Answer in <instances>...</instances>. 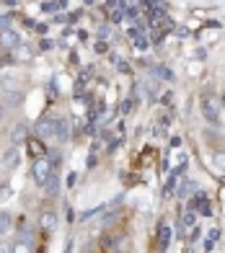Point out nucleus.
<instances>
[{
  "instance_id": "5701e85b",
  "label": "nucleus",
  "mask_w": 225,
  "mask_h": 253,
  "mask_svg": "<svg viewBox=\"0 0 225 253\" xmlns=\"http://www.w3.org/2000/svg\"><path fill=\"white\" fill-rule=\"evenodd\" d=\"M57 160H60V155L52 150V153H49V163H52V166H57Z\"/></svg>"
},
{
  "instance_id": "f03ea898",
  "label": "nucleus",
  "mask_w": 225,
  "mask_h": 253,
  "mask_svg": "<svg viewBox=\"0 0 225 253\" xmlns=\"http://www.w3.org/2000/svg\"><path fill=\"white\" fill-rule=\"evenodd\" d=\"M54 129H57V119H52V117H42L37 124H34V132H37L42 140L54 137Z\"/></svg>"
},
{
  "instance_id": "bb28decb",
  "label": "nucleus",
  "mask_w": 225,
  "mask_h": 253,
  "mask_svg": "<svg viewBox=\"0 0 225 253\" xmlns=\"http://www.w3.org/2000/svg\"><path fill=\"white\" fill-rule=\"evenodd\" d=\"M3 117H5V109H3V103H0V122H3Z\"/></svg>"
},
{
  "instance_id": "dca6fc26",
  "label": "nucleus",
  "mask_w": 225,
  "mask_h": 253,
  "mask_svg": "<svg viewBox=\"0 0 225 253\" xmlns=\"http://www.w3.org/2000/svg\"><path fill=\"white\" fill-rule=\"evenodd\" d=\"M181 222H184V227H194V222H197V214H194L192 210H186V212H184V217H181Z\"/></svg>"
},
{
  "instance_id": "6e6552de",
  "label": "nucleus",
  "mask_w": 225,
  "mask_h": 253,
  "mask_svg": "<svg viewBox=\"0 0 225 253\" xmlns=\"http://www.w3.org/2000/svg\"><path fill=\"white\" fill-rule=\"evenodd\" d=\"M54 225H57V214L54 212H42L39 214V227L42 230H54Z\"/></svg>"
},
{
  "instance_id": "ddd939ff",
  "label": "nucleus",
  "mask_w": 225,
  "mask_h": 253,
  "mask_svg": "<svg viewBox=\"0 0 225 253\" xmlns=\"http://www.w3.org/2000/svg\"><path fill=\"white\" fill-rule=\"evenodd\" d=\"M10 227H13V217L8 212H0V233H8Z\"/></svg>"
},
{
  "instance_id": "423d86ee",
  "label": "nucleus",
  "mask_w": 225,
  "mask_h": 253,
  "mask_svg": "<svg viewBox=\"0 0 225 253\" xmlns=\"http://www.w3.org/2000/svg\"><path fill=\"white\" fill-rule=\"evenodd\" d=\"M10 142H13V145L29 142V126L26 124H16L13 129H10Z\"/></svg>"
},
{
  "instance_id": "b1692460",
  "label": "nucleus",
  "mask_w": 225,
  "mask_h": 253,
  "mask_svg": "<svg viewBox=\"0 0 225 253\" xmlns=\"http://www.w3.org/2000/svg\"><path fill=\"white\" fill-rule=\"evenodd\" d=\"M98 34H101V37H109L111 29H109V26H101V29H98Z\"/></svg>"
},
{
  "instance_id": "1a4fd4ad",
  "label": "nucleus",
  "mask_w": 225,
  "mask_h": 253,
  "mask_svg": "<svg viewBox=\"0 0 225 253\" xmlns=\"http://www.w3.org/2000/svg\"><path fill=\"white\" fill-rule=\"evenodd\" d=\"M16 246H24L26 251H34V248H37V246H34V233H31V230H21Z\"/></svg>"
},
{
  "instance_id": "4be33fe9",
  "label": "nucleus",
  "mask_w": 225,
  "mask_h": 253,
  "mask_svg": "<svg viewBox=\"0 0 225 253\" xmlns=\"http://www.w3.org/2000/svg\"><path fill=\"white\" fill-rule=\"evenodd\" d=\"M202 246H205V251H212V248H215V240H212V238H207Z\"/></svg>"
},
{
  "instance_id": "6ab92c4d",
  "label": "nucleus",
  "mask_w": 225,
  "mask_h": 253,
  "mask_svg": "<svg viewBox=\"0 0 225 253\" xmlns=\"http://www.w3.org/2000/svg\"><path fill=\"white\" fill-rule=\"evenodd\" d=\"M158 75H161V78H166L168 83H171V80H174V73L168 70V67H158Z\"/></svg>"
},
{
  "instance_id": "c85d7f7f",
  "label": "nucleus",
  "mask_w": 225,
  "mask_h": 253,
  "mask_svg": "<svg viewBox=\"0 0 225 253\" xmlns=\"http://www.w3.org/2000/svg\"><path fill=\"white\" fill-rule=\"evenodd\" d=\"M223 103H225V96H223Z\"/></svg>"
},
{
  "instance_id": "412c9836",
  "label": "nucleus",
  "mask_w": 225,
  "mask_h": 253,
  "mask_svg": "<svg viewBox=\"0 0 225 253\" xmlns=\"http://www.w3.org/2000/svg\"><path fill=\"white\" fill-rule=\"evenodd\" d=\"M135 47H137V49H148V39H145V37H137V42H135Z\"/></svg>"
},
{
  "instance_id": "f257e3e1",
  "label": "nucleus",
  "mask_w": 225,
  "mask_h": 253,
  "mask_svg": "<svg viewBox=\"0 0 225 253\" xmlns=\"http://www.w3.org/2000/svg\"><path fill=\"white\" fill-rule=\"evenodd\" d=\"M202 117L210 124H220V103L215 98H202Z\"/></svg>"
},
{
  "instance_id": "f8f14e48",
  "label": "nucleus",
  "mask_w": 225,
  "mask_h": 253,
  "mask_svg": "<svg viewBox=\"0 0 225 253\" xmlns=\"http://www.w3.org/2000/svg\"><path fill=\"white\" fill-rule=\"evenodd\" d=\"M44 191H47L49 197H57V194H60V181H57V176H49V181L44 183Z\"/></svg>"
},
{
  "instance_id": "f3484780",
  "label": "nucleus",
  "mask_w": 225,
  "mask_h": 253,
  "mask_svg": "<svg viewBox=\"0 0 225 253\" xmlns=\"http://www.w3.org/2000/svg\"><path fill=\"white\" fill-rule=\"evenodd\" d=\"M168 240H171V230L163 225V227H161V248H163V251L168 248Z\"/></svg>"
},
{
  "instance_id": "cd10ccee",
  "label": "nucleus",
  "mask_w": 225,
  "mask_h": 253,
  "mask_svg": "<svg viewBox=\"0 0 225 253\" xmlns=\"http://www.w3.org/2000/svg\"><path fill=\"white\" fill-rule=\"evenodd\" d=\"M0 173H3V160H0Z\"/></svg>"
},
{
  "instance_id": "a211bd4d",
  "label": "nucleus",
  "mask_w": 225,
  "mask_h": 253,
  "mask_svg": "<svg viewBox=\"0 0 225 253\" xmlns=\"http://www.w3.org/2000/svg\"><path fill=\"white\" fill-rule=\"evenodd\" d=\"M10 24H13V16H0V31H8L10 29Z\"/></svg>"
},
{
  "instance_id": "393cba45",
  "label": "nucleus",
  "mask_w": 225,
  "mask_h": 253,
  "mask_svg": "<svg viewBox=\"0 0 225 253\" xmlns=\"http://www.w3.org/2000/svg\"><path fill=\"white\" fill-rule=\"evenodd\" d=\"M171 98H174V96H171V93H166V96H161V101H163V103H166V106H168V103H171Z\"/></svg>"
},
{
  "instance_id": "0eeeda50",
  "label": "nucleus",
  "mask_w": 225,
  "mask_h": 253,
  "mask_svg": "<svg viewBox=\"0 0 225 253\" xmlns=\"http://www.w3.org/2000/svg\"><path fill=\"white\" fill-rule=\"evenodd\" d=\"M54 137H57L60 142H67V140H70V124H67V119H57V129H54Z\"/></svg>"
},
{
  "instance_id": "9d476101",
  "label": "nucleus",
  "mask_w": 225,
  "mask_h": 253,
  "mask_svg": "<svg viewBox=\"0 0 225 253\" xmlns=\"http://www.w3.org/2000/svg\"><path fill=\"white\" fill-rule=\"evenodd\" d=\"M119 246H122L119 235H104V238H101V248H104V251H117Z\"/></svg>"
},
{
  "instance_id": "9b49d317",
  "label": "nucleus",
  "mask_w": 225,
  "mask_h": 253,
  "mask_svg": "<svg viewBox=\"0 0 225 253\" xmlns=\"http://www.w3.org/2000/svg\"><path fill=\"white\" fill-rule=\"evenodd\" d=\"M192 210H199V214H205V217H210V214H212V207H210L207 197H197V199H194V204H192Z\"/></svg>"
},
{
  "instance_id": "aec40b11",
  "label": "nucleus",
  "mask_w": 225,
  "mask_h": 253,
  "mask_svg": "<svg viewBox=\"0 0 225 253\" xmlns=\"http://www.w3.org/2000/svg\"><path fill=\"white\" fill-rule=\"evenodd\" d=\"M215 166H218L220 170H225V153H218V155H215Z\"/></svg>"
},
{
  "instance_id": "20e7f679",
  "label": "nucleus",
  "mask_w": 225,
  "mask_h": 253,
  "mask_svg": "<svg viewBox=\"0 0 225 253\" xmlns=\"http://www.w3.org/2000/svg\"><path fill=\"white\" fill-rule=\"evenodd\" d=\"M49 176H52V163L49 160H37L34 163V178H37L39 186H44L49 181Z\"/></svg>"
},
{
  "instance_id": "39448f33",
  "label": "nucleus",
  "mask_w": 225,
  "mask_h": 253,
  "mask_svg": "<svg viewBox=\"0 0 225 253\" xmlns=\"http://www.w3.org/2000/svg\"><path fill=\"white\" fill-rule=\"evenodd\" d=\"M0 96H3V101L8 103V106H21V103H24V93H21L18 88H3L0 90Z\"/></svg>"
},
{
  "instance_id": "a878e982",
  "label": "nucleus",
  "mask_w": 225,
  "mask_h": 253,
  "mask_svg": "<svg viewBox=\"0 0 225 253\" xmlns=\"http://www.w3.org/2000/svg\"><path fill=\"white\" fill-rule=\"evenodd\" d=\"M0 251H3V253H8V251H13V248H10L8 243H0Z\"/></svg>"
},
{
  "instance_id": "2eb2a0df",
  "label": "nucleus",
  "mask_w": 225,
  "mask_h": 253,
  "mask_svg": "<svg viewBox=\"0 0 225 253\" xmlns=\"http://www.w3.org/2000/svg\"><path fill=\"white\" fill-rule=\"evenodd\" d=\"M3 44L5 47H18V37L8 29V31H3Z\"/></svg>"
},
{
  "instance_id": "7ed1b4c3",
  "label": "nucleus",
  "mask_w": 225,
  "mask_h": 253,
  "mask_svg": "<svg viewBox=\"0 0 225 253\" xmlns=\"http://www.w3.org/2000/svg\"><path fill=\"white\" fill-rule=\"evenodd\" d=\"M0 160H3V168L5 170H16L21 166V150H18V145H10Z\"/></svg>"
},
{
  "instance_id": "4468645a",
  "label": "nucleus",
  "mask_w": 225,
  "mask_h": 253,
  "mask_svg": "<svg viewBox=\"0 0 225 253\" xmlns=\"http://www.w3.org/2000/svg\"><path fill=\"white\" fill-rule=\"evenodd\" d=\"M194 189H197L194 181H181V186H179V197L184 199V197H189V194H192Z\"/></svg>"
}]
</instances>
